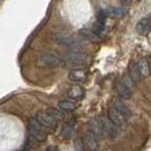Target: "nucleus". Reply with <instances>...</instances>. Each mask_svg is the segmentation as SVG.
Wrapping results in <instances>:
<instances>
[{
    "label": "nucleus",
    "instance_id": "nucleus-1",
    "mask_svg": "<svg viewBox=\"0 0 151 151\" xmlns=\"http://www.w3.org/2000/svg\"><path fill=\"white\" fill-rule=\"evenodd\" d=\"M99 123H100L104 137L109 138V139H114L120 135V128L114 124L113 122L108 119V116H101L99 119Z\"/></svg>",
    "mask_w": 151,
    "mask_h": 151
},
{
    "label": "nucleus",
    "instance_id": "nucleus-2",
    "mask_svg": "<svg viewBox=\"0 0 151 151\" xmlns=\"http://www.w3.org/2000/svg\"><path fill=\"white\" fill-rule=\"evenodd\" d=\"M60 58L54 52L43 54L38 58V65L43 68H56L60 64Z\"/></svg>",
    "mask_w": 151,
    "mask_h": 151
},
{
    "label": "nucleus",
    "instance_id": "nucleus-3",
    "mask_svg": "<svg viewBox=\"0 0 151 151\" xmlns=\"http://www.w3.org/2000/svg\"><path fill=\"white\" fill-rule=\"evenodd\" d=\"M83 143H84V147L88 151H99L100 149L99 138L91 130H87L85 132L83 137Z\"/></svg>",
    "mask_w": 151,
    "mask_h": 151
},
{
    "label": "nucleus",
    "instance_id": "nucleus-4",
    "mask_svg": "<svg viewBox=\"0 0 151 151\" xmlns=\"http://www.w3.org/2000/svg\"><path fill=\"white\" fill-rule=\"evenodd\" d=\"M28 129H29L30 135H32L35 139H37V141H44V139H45V132L43 130V127L38 123L36 119L29 120Z\"/></svg>",
    "mask_w": 151,
    "mask_h": 151
},
{
    "label": "nucleus",
    "instance_id": "nucleus-5",
    "mask_svg": "<svg viewBox=\"0 0 151 151\" xmlns=\"http://www.w3.org/2000/svg\"><path fill=\"white\" fill-rule=\"evenodd\" d=\"M36 120L42 127H45V128L54 129L57 126V121L47 112H38L37 115H36Z\"/></svg>",
    "mask_w": 151,
    "mask_h": 151
},
{
    "label": "nucleus",
    "instance_id": "nucleus-6",
    "mask_svg": "<svg viewBox=\"0 0 151 151\" xmlns=\"http://www.w3.org/2000/svg\"><path fill=\"white\" fill-rule=\"evenodd\" d=\"M56 42L59 45H64V47H69V48H80L81 47L79 41H77L76 38L71 37L69 35H63V34L57 35Z\"/></svg>",
    "mask_w": 151,
    "mask_h": 151
},
{
    "label": "nucleus",
    "instance_id": "nucleus-7",
    "mask_svg": "<svg viewBox=\"0 0 151 151\" xmlns=\"http://www.w3.org/2000/svg\"><path fill=\"white\" fill-rule=\"evenodd\" d=\"M108 119L113 122L115 126H117L119 128H122V127H124V124H126V122H127V119L122 115V114H120L115 108H109V111H108Z\"/></svg>",
    "mask_w": 151,
    "mask_h": 151
},
{
    "label": "nucleus",
    "instance_id": "nucleus-8",
    "mask_svg": "<svg viewBox=\"0 0 151 151\" xmlns=\"http://www.w3.org/2000/svg\"><path fill=\"white\" fill-rule=\"evenodd\" d=\"M64 59L70 64H83L86 60V55L81 51H71L65 55Z\"/></svg>",
    "mask_w": 151,
    "mask_h": 151
},
{
    "label": "nucleus",
    "instance_id": "nucleus-9",
    "mask_svg": "<svg viewBox=\"0 0 151 151\" xmlns=\"http://www.w3.org/2000/svg\"><path fill=\"white\" fill-rule=\"evenodd\" d=\"M113 108H115L120 114H122L127 120H129L132 117V111L119 99H114L113 100Z\"/></svg>",
    "mask_w": 151,
    "mask_h": 151
},
{
    "label": "nucleus",
    "instance_id": "nucleus-10",
    "mask_svg": "<svg viewBox=\"0 0 151 151\" xmlns=\"http://www.w3.org/2000/svg\"><path fill=\"white\" fill-rule=\"evenodd\" d=\"M86 78H87L86 71L81 70V69H75V70L70 71V73H69V79L72 81H77V83H83L86 80Z\"/></svg>",
    "mask_w": 151,
    "mask_h": 151
},
{
    "label": "nucleus",
    "instance_id": "nucleus-11",
    "mask_svg": "<svg viewBox=\"0 0 151 151\" xmlns=\"http://www.w3.org/2000/svg\"><path fill=\"white\" fill-rule=\"evenodd\" d=\"M116 92H117V94L120 95L121 98H123V99H130L132 96V90L123 81L116 83Z\"/></svg>",
    "mask_w": 151,
    "mask_h": 151
},
{
    "label": "nucleus",
    "instance_id": "nucleus-12",
    "mask_svg": "<svg viewBox=\"0 0 151 151\" xmlns=\"http://www.w3.org/2000/svg\"><path fill=\"white\" fill-rule=\"evenodd\" d=\"M85 94V90L80 86V85H73L69 88L68 91V96L70 99H73V100H79L81 99Z\"/></svg>",
    "mask_w": 151,
    "mask_h": 151
},
{
    "label": "nucleus",
    "instance_id": "nucleus-13",
    "mask_svg": "<svg viewBox=\"0 0 151 151\" xmlns=\"http://www.w3.org/2000/svg\"><path fill=\"white\" fill-rule=\"evenodd\" d=\"M107 17H111V18H123L127 13V11L124 8H120V7H107L105 9Z\"/></svg>",
    "mask_w": 151,
    "mask_h": 151
},
{
    "label": "nucleus",
    "instance_id": "nucleus-14",
    "mask_svg": "<svg viewBox=\"0 0 151 151\" xmlns=\"http://www.w3.org/2000/svg\"><path fill=\"white\" fill-rule=\"evenodd\" d=\"M136 29L139 34L142 35H148L151 30V23L148 19H142L138 21L137 26H136Z\"/></svg>",
    "mask_w": 151,
    "mask_h": 151
},
{
    "label": "nucleus",
    "instance_id": "nucleus-15",
    "mask_svg": "<svg viewBox=\"0 0 151 151\" xmlns=\"http://www.w3.org/2000/svg\"><path fill=\"white\" fill-rule=\"evenodd\" d=\"M79 35L83 38L90 41V42H98L100 38L95 35V33L91 29H87V28H83L79 30Z\"/></svg>",
    "mask_w": 151,
    "mask_h": 151
},
{
    "label": "nucleus",
    "instance_id": "nucleus-16",
    "mask_svg": "<svg viewBox=\"0 0 151 151\" xmlns=\"http://www.w3.org/2000/svg\"><path fill=\"white\" fill-rule=\"evenodd\" d=\"M138 70H139V73L143 77H149L151 73L150 70V63L147 60V59H141L138 62Z\"/></svg>",
    "mask_w": 151,
    "mask_h": 151
},
{
    "label": "nucleus",
    "instance_id": "nucleus-17",
    "mask_svg": "<svg viewBox=\"0 0 151 151\" xmlns=\"http://www.w3.org/2000/svg\"><path fill=\"white\" fill-rule=\"evenodd\" d=\"M129 77L132 80V83H139L141 81V73L138 70V65H136V64L132 65L130 71H129Z\"/></svg>",
    "mask_w": 151,
    "mask_h": 151
},
{
    "label": "nucleus",
    "instance_id": "nucleus-18",
    "mask_svg": "<svg viewBox=\"0 0 151 151\" xmlns=\"http://www.w3.org/2000/svg\"><path fill=\"white\" fill-rule=\"evenodd\" d=\"M58 108L60 111H73L76 108V104L73 101L65 100V101H62L58 104Z\"/></svg>",
    "mask_w": 151,
    "mask_h": 151
},
{
    "label": "nucleus",
    "instance_id": "nucleus-19",
    "mask_svg": "<svg viewBox=\"0 0 151 151\" xmlns=\"http://www.w3.org/2000/svg\"><path fill=\"white\" fill-rule=\"evenodd\" d=\"M47 113L49 114V115H51L56 121H58V120H63V119H64V113H63L60 109L49 108V109L47 111Z\"/></svg>",
    "mask_w": 151,
    "mask_h": 151
},
{
    "label": "nucleus",
    "instance_id": "nucleus-20",
    "mask_svg": "<svg viewBox=\"0 0 151 151\" xmlns=\"http://www.w3.org/2000/svg\"><path fill=\"white\" fill-rule=\"evenodd\" d=\"M72 132H73V124L72 123H68V124H65L63 127L62 132H60V136L64 137V138H68V137H70L72 135Z\"/></svg>",
    "mask_w": 151,
    "mask_h": 151
},
{
    "label": "nucleus",
    "instance_id": "nucleus-21",
    "mask_svg": "<svg viewBox=\"0 0 151 151\" xmlns=\"http://www.w3.org/2000/svg\"><path fill=\"white\" fill-rule=\"evenodd\" d=\"M122 81H123V83H124V84H126V85H127V86H128V87L132 90V87L134 86V83H132V80L130 79V77H129V76H127V75L124 76Z\"/></svg>",
    "mask_w": 151,
    "mask_h": 151
},
{
    "label": "nucleus",
    "instance_id": "nucleus-22",
    "mask_svg": "<svg viewBox=\"0 0 151 151\" xmlns=\"http://www.w3.org/2000/svg\"><path fill=\"white\" fill-rule=\"evenodd\" d=\"M75 144H76L77 151H83V148H85V147H84V143H83L80 139H76Z\"/></svg>",
    "mask_w": 151,
    "mask_h": 151
},
{
    "label": "nucleus",
    "instance_id": "nucleus-23",
    "mask_svg": "<svg viewBox=\"0 0 151 151\" xmlns=\"http://www.w3.org/2000/svg\"><path fill=\"white\" fill-rule=\"evenodd\" d=\"M45 151H59V148L57 145H49Z\"/></svg>",
    "mask_w": 151,
    "mask_h": 151
},
{
    "label": "nucleus",
    "instance_id": "nucleus-24",
    "mask_svg": "<svg viewBox=\"0 0 151 151\" xmlns=\"http://www.w3.org/2000/svg\"><path fill=\"white\" fill-rule=\"evenodd\" d=\"M150 70H151V63H150Z\"/></svg>",
    "mask_w": 151,
    "mask_h": 151
}]
</instances>
